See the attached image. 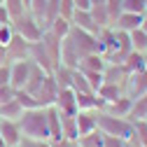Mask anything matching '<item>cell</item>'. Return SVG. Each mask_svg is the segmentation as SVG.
Segmentation results:
<instances>
[{"label":"cell","mask_w":147,"mask_h":147,"mask_svg":"<svg viewBox=\"0 0 147 147\" xmlns=\"http://www.w3.org/2000/svg\"><path fill=\"white\" fill-rule=\"evenodd\" d=\"M98 131L105 133V136H117V138H124L128 140L133 131V121L126 119V117H117V115H110L105 110L98 112Z\"/></svg>","instance_id":"7a4b0ae2"},{"label":"cell","mask_w":147,"mask_h":147,"mask_svg":"<svg viewBox=\"0 0 147 147\" xmlns=\"http://www.w3.org/2000/svg\"><path fill=\"white\" fill-rule=\"evenodd\" d=\"M0 147H5V142H3V136H0Z\"/></svg>","instance_id":"60d3db41"},{"label":"cell","mask_w":147,"mask_h":147,"mask_svg":"<svg viewBox=\"0 0 147 147\" xmlns=\"http://www.w3.org/2000/svg\"><path fill=\"white\" fill-rule=\"evenodd\" d=\"M0 136H3L5 147H19V142H21V138H24L21 128H19V121L3 119V117H0Z\"/></svg>","instance_id":"8992f818"},{"label":"cell","mask_w":147,"mask_h":147,"mask_svg":"<svg viewBox=\"0 0 147 147\" xmlns=\"http://www.w3.org/2000/svg\"><path fill=\"white\" fill-rule=\"evenodd\" d=\"M16 100L21 103V107H24V110L40 107V105H38V100H35V96H33V94H28V91H24V89H16Z\"/></svg>","instance_id":"f1b7e54d"},{"label":"cell","mask_w":147,"mask_h":147,"mask_svg":"<svg viewBox=\"0 0 147 147\" xmlns=\"http://www.w3.org/2000/svg\"><path fill=\"white\" fill-rule=\"evenodd\" d=\"M59 14L65 16V19H72V14H75V3H72V0H59Z\"/></svg>","instance_id":"4dcf8cb0"},{"label":"cell","mask_w":147,"mask_h":147,"mask_svg":"<svg viewBox=\"0 0 147 147\" xmlns=\"http://www.w3.org/2000/svg\"><path fill=\"white\" fill-rule=\"evenodd\" d=\"M24 3H26V7H28V3H30V0H24Z\"/></svg>","instance_id":"7bdbcfd3"},{"label":"cell","mask_w":147,"mask_h":147,"mask_svg":"<svg viewBox=\"0 0 147 147\" xmlns=\"http://www.w3.org/2000/svg\"><path fill=\"white\" fill-rule=\"evenodd\" d=\"M126 147H140V145H136V142H128V140H126Z\"/></svg>","instance_id":"ab89813d"},{"label":"cell","mask_w":147,"mask_h":147,"mask_svg":"<svg viewBox=\"0 0 147 147\" xmlns=\"http://www.w3.org/2000/svg\"><path fill=\"white\" fill-rule=\"evenodd\" d=\"M105 12H107V19H110V26L117 21V16L124 12L121 7V0H105Z\"/></svg>","instance_id":"83f0119b"},{"label":"cell","mask_w":147,"mask_h":147,"mask_svg":"<svg viewBox=\"0 0 147 147\" xmlns=\"http://www.w3.org/2000/svg\"><path fill=\"white\" fill-rule=\"evenodd\" d=\"M61 138H63V140H70V142H77V140H80L75 115H63V112H61Z\"/></svg>","instance_id":"e0dca14e"},{"label":"cell","mask_w":147,"mask_h":147,"mask_svg":"<svg viewBox=\"0 0 147 147\" xmlns=\"http://www.w3.org/2000/svg\"><path fill=\"white\" fill-rule=\"evenodd\" d=\"M77 142H80L82 147H103V142H105V133H100L98 128H96V131H91V133L82 136Z\"/></svg>","instance_id":"d4e9b609"},{"label":"cell","mask_w":147,"mask_h":147,"mask_svg":"<svg viewBox=\"0 0 147 147\" xmlns=\"http://www.w3.org/2000/svg\"><path fill=\"white\" fill-rule=\"evenodd\" d=\"M47 30H49L51 35H56V38H61V40H63V38H68V33L72 30V21L59 14L56 19H54V21L47 26Z\"/></svg>","instance_id":"ffe728a7"},{"label":"cell","mask_w":147,"mask_h":147,"mask_svg":"<svg viewBox=\"0 0 147 147\" xmlns=\"http://www.w3.org/2000/svg\"><path fill=\"white\" fill-rule=\"evenodd\" d=\"M124 12H133V14H147V0H121Z\"/></svg>","instance_id":"4316f807"},{"label":"cell","mask_w":147,"mask_h":147,"mask_svg":"<svg viewBox=\"0 0 147 147\" xmlns=\"http://www.w3.org/2000/svg\"><path fill=\"white\" fill-rule=\"evenodd\" d=\"M28 47H30V42H26L21 35H12V40L5 45V54H7V61L12 63V61H24V59H28Z\"/></svg>","instance_id":"9c48e42d"},{"label":"cell","mask_w":147,"mask_h":147,"mask_svg":"<svg viewBox=\"0 0 147 147\" xmlns=\"http://www.w3.org/2000/svg\"><path fill=\"white\" fill-rule=\"evenodd\" d=\"M121 63H124V68L133 75V72H140V70L147 68V54H142V51H133V49H131Z\"/></svg>","instance_id":"ac0fdd59"},{"label":"cell","mask_w":147,"mask_h":147,"mask_svg":"<svg viewBox=\"0 0 147 147\" xmlns=\"http://www.w3.org/2000/svg\"><path fill=\"white\" fill-rule=\"evenodd\" d=\"M131 77V72L124 68V63H107L105 70H103V82H110V84H119L126 89V82Z\"/></svg>","instance_id":"30bf717a"},{"label":"cell","mask_w":147,"mask_h":147,"mask_svg":"<svg viewBox=\"0 0 147 147\" xmlns=\"http://www.w3.org/2000/svg\"><path fill=\"white\" fill-rule=\"evenodd\" d=\"M72 26L75 28H82L86 33H98V26L94 24V16H91V9H75V14H72Z\"/></svg>","instance_id":"5bb4252c"},{"label":"cell","mask_w":147,"mask_h":147,"mask_svg":"<svg viewBox=\"0 0 147 147\" xmlns=\"http://www.w3.org/2000/svg\"><path fill=\"white\" fill-rule=\"evenodd\" d=\"M12 35H14L12 24H0V47H5V45L12 40Z\"/></svg>","instance_id":"1f68e13d"},{"label":"cell","mask_w":147,"mask_h":147,"mask_svg":"<svg viewBox=\"0 0 147 147\" xmlns=\"http://www.w3.org/2000/svg\"><path fill=\"white\" fill-rule=\"evenodd\" d=\"M3 3H5V0H0V5H3Z\"/></svg>","instance_id":"ee69618b"},{"label":"cell","mask_w":147,"mask_h":147,"mask_svg":"<svg viewBox=\"0 0 147 147\" xmlns=\"http://www.w3.org/2000/svg\"><path fill=\"white\" fill-rule=\"evenodd\" d=\"M72 147H82V145H80V142H75V145H72Z\"/></svg>","instance_id":"b9f144b4"},{"label":"cell","mask_w":147,"mask_h":147,"mask_svg":"<svg viewBox=\"0 0 147 147\" xmlns=\"http://www.w3.org/2000/svg\"><path fill=\"white\" fill-rule=\"evenodd\" d=\"M124 94H126L124 86H119V84H110V82H103V84L98 86V91H96V96L103 100V105H107V103H112V100L121 98Z\"/></svg>","instance_id":"2e32d148"},{"label":"cell","mask_w":147,"mask_h":147,"mask_svg":"<svg viewBox=\"0 0 147 147\" xmlns=\"http://www.w3.org/2000/svg\"><path fill=\"white\" fill-rule=\"evenodd\" d=\"M75 9H91V0H72Z\"/></svg>","instance_id":"d590c367"},{"label":"cell","mask_w":147,"mask_h":147,"mask_svg":"<svg viewBox=\"0 0 147 147\" xmlns=\"http://www.w3.org/2000/svg\"><path fill=\"white\" fill-rule=\"evenodd\" d=\"M128 40H131V49H133V51L147 54V33H145L142 28L131 30V33H128Z\"/></svg>","instance_id":"7402d4cb"},{"label":"cell","mask_w":147,"mask_h":147,"mask_svg":"<svg viewBox=\"0 0 147 147\" xmlns=\"http://www.w3.org/2000/svg\"><path fill=\"white\" fill-rule=\"evenodd\" d=\"M103 147H126V140L124 138H117V136H105Z\"/></svg>","instance_id":"836d02e7"},{"label":"cell","mask_w":147,"mask_h":147,"mask_svg":"<svg viewBox=\"0 0 147 147\" xmlns=\"http://www.w3.org/2000/svg\"><path fill=\"white\" fill-rule=\"evenodd\" d=\"M142 16H145V14L121 12V14L117 16V21L112 24V28H117V30H121V33H131V30H136V28L142 26Z\"/></svg>","instance_id":"7c38bea8"},{"label":"cell","mask_w":147,"mask_h":147,"mask_svg":"<svg viewBox=\"0 0 147 147\" xmlns=\"http://www.w3.org/2000/svg\"><path fill=\"white\" fill-rule=\"evenodd\" d=\"M0 24H12L9 14H7V9H5V5H0Z\"/></svg>","instance_id":"8d00e7d4"},{"label":"cell","mask_w":147,"mask_h":147,"mask_svg":"<svg viewBox=\"0 0 147 147\" xmlns=\"http://www.w3.org/2000/svg\"><path fill=\"white\" fill-rule=\"evenodd\" d=\"M24 115V107H21V103L19 100H9V103H3V105H0V117H3V119H19Z\"/></svg>","instance_id":"44dd1931"},{"label":"cell","mask_w":147,"mask_h":147,"mask_svg":"<svg viewBox=\"0 0 147 147\" xmlns=\"http://www.w3.org/2000/svg\"><path fill=\"white\" fill-rule=\"evenodd\" d=\"M12 28H14L16 35H21L26 42H38V40H42V33H45V28L40 26V21L35 19L30 12L21 14L19 19H14V21H12Z\"/></svg>","instance_id":"3957f363"},{"label":"cell","mask_w":147,"mask_h":147,"mask_svg":"<svg viewBox=\"0 0 147 147\" xmlns=\"http://www.w3.org/2000/svg\"><path fill=\"white\" fill-rule=\"evenodd\" d=\"M140 28H142V30H145V33H147V14H145V16H142V26H140Z\"/></svg>","instance_id":"74e56055"},{"label":"cell","mask_w":147,"mask_h":147,"mask_svg":"<svg viewBox=\"0 0 147 147\" xmlns=\"http://www.w3.org/2000/svg\"><path fill=\"white\" fill-rule=\"evenodd\" d=\"M16 98V89L12 84H0V105L3 103H9Z\"/></svg>","instance_id":"f546056e"},{"label":"cell","mask_w":147,"mask_h":147,"mask_svg":"<svg viewBox=\"0 0 147 147\" xmlns=\"http://www.w3.org/2000/svg\"><path fill=\"white\" fill-rule=\"evenodd\" d=\"M5 9H7V14H9V19L14 21V19H19L21 14H26L28 12V7H26V3L24 0H5Z\"/></svg>","instance_id":"cb8c5ba5"},{"label":"cell","mask_w":147,"mask_h":147,"mask_svg":"<svg viewBox=\"0 0 147 147\" xmlns=\"http://www.w3.org/2000/svg\"><path fill=\"white\" fill-rule=\"evenodd\" d=\"M147 91V68L140 70V72H133L126 82V96L128 98H138Z\"/></svg>","instance_id":"8fae6325"},{"label":"cell","mask_w":147,"mask_h":147,"mask_svg":"<svg viewBox=\"0 0 147 147\" xmlns=\"http://www.w3.org/2000/svg\"><path fill=\"white\" fill-rule=\"evenodd\" d=\"M94 5H105V0H91V7Z\"/></svg>","instance_id":"f35d334b"},{"label":"cell","mask_w":147,"mask_h":147,"mask_svg":"<svg viewBox=\"0 0 147 147\" xmlns=\"http://www.w3.org/2000/svg\"><path fill=\"white\" fill-rule=\"evenodd\" d=\"M131 107H133V98H128L126 94H124L121 98L112 100V103L103 105V110H105V112H110V115H117V117H126V119H128V115H131Z\"/></svg>","instance_id":"9a60e30c"},{"label":"cell","mask_w":147,"mask_h":147,"mask_svg":"<svg viewBox=\"0 0 147 147\" xmlns=\"http://www.w3.org/2000/svg\"><path fill=\"white\" fill-rule=\"evenodd\" d=\"M54 107L63 115H77V96H75V89H59L56 100H54Z\"/></svg>","instance_id":"52a82bcc"},{"label":"cell","mask_w":147,"mask_h":147,"mask_svg":"<svg viewBox=\"0 0 147 147\" xmlns=\"http://www.w3.org/2000/svg\"><path fill=\"white\" fill-rule=\"evenodd\" d=\"M105 65H107V61L103 59V54L100 51H91V54H86V56L80 59V65L77 68L84 70V72H103Z\"/></svg>","instance_id":"4fadbf2b"},{"label":"cell","mask_w":147,"mask_h":147,"mask_svg":"<svg viewBox=\"0 0 147 147\" xmlns=\"http://www.w3.org/2000/svg\"><path fill=\"white\" fill-rule=\"evenodd\" d=\"M24 138L33 140H49V121H47V107H30L24 110V115L16 119Z\"/></svg>","instance_id":"6da1fadb"},{"label":"cell","mask_w":147,"mask_h":147,"mask_svg":"<svg viewBox=\"0 0 147 147\" xmlns=\"http://www.w3.org/2000/svg\"><path fill=\"white\" fill-rule=\"evenodd\" d=\"M56 94H59V84H56V80H54L51 72H47L45 82L40 84V89L35 91L33 96H35V100H38L40 107H49V105H54V100H56Z\"/></svg>","instance_id":"277c9868"},{"label":"cell","mask_w":147,"mask_h":147,"mask_svg":"<svg viewBox=\"0 0 147 147\" xmlns=\"http://www.w3.org/2000/svg\"><path fill=\"white\" fill-rule=\"evenodd\" d=\"M128 142L147 147V119H133V131L128 136Z\"/></svg>","instance_id":"d6986e66"},{"label":"cell","mask_w":147,"mask_h":147,"mask_svg":"<svg viewBox=\"0 0 147 147\" xmlns=\"http://www.w3.org/2000/svg\"><path fill=\"white\" fill-rule=\"evenodd\" d=\"M45 9H47V0H30V3H28V12L40 21L42 28H45V21H42L45 19Z\"/></svg>","instance_id":"484cf974"},{"label":"cell","mask_w":147,"mask_h":147,"mask_svg":"<svg viewBox=\"0 0 147 147\" xmlns=\"http://www.w3.org/2000/svg\"><path fill=\"white\" fill-rule=\"evenodd\" d=\"M128 119H147V91L142 96L133 98V107H131V115H128Z\"/></svg>","instance_id":"603a6c76"},{"label":"cell","mask_w":147,"mask_h":147,"mask_svg":"<svg viewBox=\"0 0 147 147\" xmlns=\"http://www.w3.org/2000/svg\"><path fill=\"white\" fill-rule=\"evenodd\" d=\"M98 112H100V110H77L75 121H77V133H80V138L98 128Z\"/></svg>","instance_id":"ba28073f"},{"label":"cell","mask_w":147,"mask_h":147,"mask_svg":"<svg viewBox=\"0 0 147 147\" xmlns=\"http://www.w3.org/2000/svg\"><path fill=\"white\" fill-rule=\"evenodd\" d=\"M9 68L12 63H0V84H9Z\"/></svg>","instance_id":"e575fe53"},{"label":"cell","mask_w":147,"mask_h":147,"mask_svg":"<svg viewBox=\"0 0 147 147\" xmlns=\"http://www.w3.org/2000/svg\"><path fill=\"white\" fill-rule=\"evenodd\" d=\"M30 70H33V61L30 59H24V61H12V68H9V84L14 89H24L28 77H30Z\"/></svg>","instance_id":"5b68a950"},{"label":"cell","mask_w":147,"mask_h":147,"mask_svg":"<svg viewBox=\"0 0 147 147\" xmlns=\"http://www.w3.org/2000/svg\"><path fill=\"white\" fill-rule=\"evenodd\" d=\"M19 147H54L49 140H33V138H21Z\"/></svg>","instance_id":"d6a6232c"}]
</instances>
